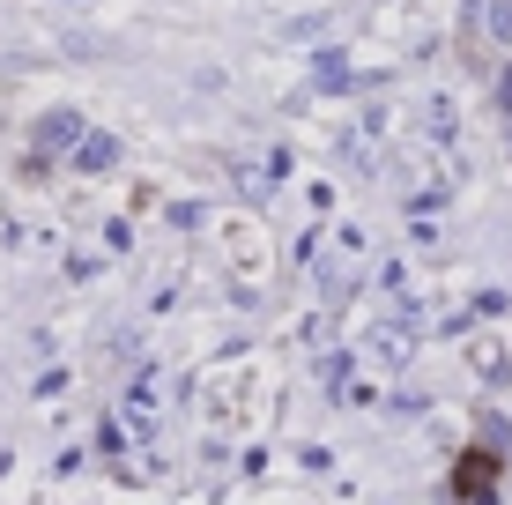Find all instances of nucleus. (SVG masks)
<instances>
[{
	"mask_svg": "<svg viewBox=\"0 0 512 505\" xmlns=\"http://www.w3.org/2000/svg\"><path fill=\"white\" fill-rule=\"evenodd\" d=\"M82 134H90V127H82V112H45L38 127H30V156H45V149H75Z\"/></svg>",
	"mask_w": 512,
	"mask_h": 505,
	"instance_id": "f257e3e1",
	"label": "nucleus"
},
{
	"mask_svg": "<svg viewBox=\"0 0 512 505\" xmlns=\"http://www.w3.org/2000/svg\"><path fill=\"white\" fill-rule=\"evenodd\" d=\"M112 164H119L112 134H82V142H75V171H112Z\"/></svg>",
	"mask_w": 512,
	"mask_h": 505,
	"instance_id": "f03ea898",
	"label": "nucleus"
},
{
	"mask_svg": "<svg viewBox=\"0 0 512 505\" xmlns=\"http://www.w3.org/2000/svg\"><path fill=\"white\" fill-rule=\"evenodd\" d=\"M498 112L512 119V60H505V75H498Z\"/></svg>",
	"mask_w": 512,
	"mask_h": 505,
	"instance_id": "7ed1b4c3",
	"label": "nucleus"
}]
</instances>
